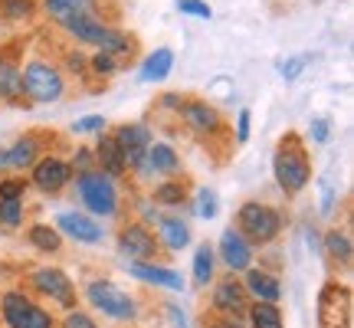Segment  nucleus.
<instances>
[{
	"label": "nucleus",
	"instance_id": "11",
	"mask_svg": "<svg viewBox=\"0 0 354 328\" xmlns=\"http://www.w3.org/2000/svg\"><path fill=\"white\" fill-rule=\"evenodd\" d=\"M20 56L17 50L0 53V99H7L10 105H30L24 95V76H20Z\"/></svg>",
	"mask_w": 354,
	"mask_h": 328
},
{
	"label": "nucleus",
	"instance_id": "24",
	"mask_svg": "<svg viewBox=\"0 0 354 328\" xmlns=\"http://www.w3.org/2000/svg\"><path fill=\"white\" fill-rule=\"evenodd\" d=\"M171 66H174V53L171 50H154L145 63H141V79L145 82H161L171 76Z\"/></svg>",
	"mask_w": 354,
	"mask_h": 328
},
{
	"label": "nucleus",
	"instance_id": "5",
	"mask_svg": "<svg viewBox=\"0 0 354 328\" xmlns=\"http://www.w3.org/2000/svg\"><path fill=\"white\" fill-rule=\"evenodd\" d=\"M0 312H3V322L10 328H53V316L37 305L30 295L24 292H7L3 299H0Z\"/></svg>",
	"mask_w": 354,
	"mask_h": 328
},
{
	"label": "nucleus",
	"instance_id": "32",
	"mask_svg": "<svg viewBox=\"0 0 354 328\" xmlns=\"http://www.w3.org/2000/svg\"><path fill=\"white\" fill-rule=\"evenodd\" d=\"M312 63V53H299V56H289L286 63H282V79L286 82H292V79L302 76V69Z\"/></svg>",
	"mask_w": 354,
	"mask_h": 328
},
{
	"label": "nucleus",
	"instance_id": "27",
	"mask_svg": "<svg viewBox=\"0 0 354 328\" xmlns=\"http://www.w3.org/2000/svg\"><path fill=\"white\" fill-rule=\"evenodd\" d=\"M214 279V246L210 243H201L197 253H194V282L197 286H207Z\"/></svg>",
	"mask_w": 354,
	"mask_h": 328
},
{
	"label": "nucleus",
	"instance_id": "40",
	"mask_svg": "<svg viewBox=\"0 0 354 328\" xmlns=\"http://www.w3.org/2000/svg\"><path fill=\"white\" fill-rule=\"evenodd\" d=\"M63 328H95V322H92L86 312H79V309H69V316L63 318Z\"/></svg>",
	"mask_w": 354,
	"mask_h": 328
},
{
	"label": "nucleus",
	"instance_id": "3",
	"mask_svg": "<svg viewBox=\"0 0 354 328\" xmlns=\"http://www.w3.org/2000/svg\"><path fill=\"white\" fill-rule=\"evenodd\" d=\"M282 230V217H279L276 207L269 203H259V201H246L236 214V233H240L246 243L253 246H266L272 243Z\"/></svg>",
	"mask_w": 354,
	"mask_h": 328
},
{
	"label": "nucleus",
	"instance_id": "37",
	"mask_svg": "<svg viewBox=\"0 0 354 328\" xmlns=\"http://www.w3.org/2000/svg\"><path fill=\"white\" fill-rule=\"evenodd\" d=\"M308 128H312V138H315L318 145H325V141L331 138V122L325 118V115H318V118H312V122H308Z\"/></svg>",
	"mask_w": 354,
	"mask_h": 328
},
{
	"label": "nucleus",
	"instance_id": "22",
	"mask_svg": "<svg viewBox=\"0 0 354 328\" xmlns=\"http://www.w3.org/2000/svg\"><path fill=\"white\" fill-rule=\"evenodd\" d=\"M95 164H99L102 174H112V177H122L128 171L125 158H122V152H118V145H115L112 135H102V138H99V148H95Z\"/></svg>",
	"mask_w": 354,
	"mask_h": 328
},
{
	"label": "nucleus",
	"instance_id": "12",
	"mask_svg": "<svg viewBox=\"0 0 354 328\" xmlns=\"http://www.w3.org/2000/svg\"><path fill=\"white\" fill-rule=\"evenodd\" d=\"M180 115H184V122H187L190 131H197V135H220V131H223L220 112L203 99H187L180 105Z\"/></svg>",
	"mask_w": 354,
	"mask_h": 328
},
{
	"label": "nucleus",
	"instance_id": "1",
	"mask_svg": "<svg viewBox=\"0 0 354 328\" xmlns=\"http://www.w3.org/2000/svg\"><path fill=\"white\" fill-rule=\"evenodd\" d=\"M272 174H276L279 188L286 190L289 197L308 188V181H312V161H308V152H305V141L295 131H289L286 138L279 141L276 158H272Z\"/></svg>",
	"mask_w": 354,
	"mask_h": 328
},
{
	"label": "nucleus",
	"instance_id": "26",
	"mask_svg": "<svg viewBox=\"0 0 354 328\" xmlns=\"http://www.w3.org/2000/svg\"><path fill=\"white\" fill-rule=\"evenodd\" d=\"M37 154H39V138L37 135H26V138H20L7 152V158H10V167H33Z\"/></svg>",
	"mask_w": 354,
	"mask_h": 328
},
{
	"label": "nucleus",
	"instance_id": "34",
	"mask_svg": "<svg viewBox=\"0 0 354 328\" xmlns=\"http://www.w3.org/2000/svg\"><path fill=\"white\" fill-rule=\"evenodd\" d=\"M197 214H201L203 220H214L216 217V194L210 188L197 190Z\"/></svg>",
	"mask_w": 354,
	"mask_h": 328
},
{
	"label": "nucleus",
	"instance_id": "9",
	"mask_svg": "<svg viewBox=\"0 0 354 328\" xmlns=\"http://www.w3.org/2000/svg\"><path fill=\"white\" fill-rule=\"evenodd\" d=\"M115 145H118V152H122V158H125V167H138L145 164V154H148V148H151V131H148V125H122L118 131L112 135Z\"/></svg>",
	"mask_w": 354,
	"mask_h": 328
},
{
	"label": "nucleus",
	"instance_id": "14",
	"mask_svg": "<svg viewBox=\"0 0 354 328\" xmlns=\"http://www.w3.org/2000/svg\"><path fill=\"white\" fill-rule=\"evenodd\" d=\"M214 309L220 312L223 318H240L250 302H246V289H243V282H236L233 276L220 279L214 289Z\"/></svg>",
	"mask_w": 354,
	"mask_h": 328
},
{
	"label": "nucleus",
	"instance_id": "7",
	"mask_svg": "<svg viewBox=\"0 0 354 328\" xmlns=\"http://www.w3.org/2000/svg\"><path fill=\"white\" fill-rule=\"evenodd\" d=\"M318 325L322 328H351V289L342 282H325L318 292Z\"/></svg>",
	"mask_w": 354,
	"mask_h": 328
},
{
	"label": "nucleus",
	"instance_id": "19",
	"mask_svg": "<svg viewBox=\"0 0 354 328\" xmlns=\"http://www.w3.org/2000/svg\"><path fill=\"white\" fill-rule=\"evenodd\" d=\"M128 273L141 282H151V286H165V289H184V279L174 269H165V266H154V263H131Z\"/></svg>",
	"mask_w": 354,
	"mask_h": 328
},
{
	"label": "nucleus",
	"instance_id": "44",
	"mask_svg": "<svg viewBox=\"0 0 354 328\" xmlns=\"http://www.w3.org/2000/svg\"><path fill=\"white\" fill-rule=\"evenodd\" d=\"M167 312H171V318H174V325H180V328H187V318L180 316V312H177L174 305H171V309H167Z\"/></svg>",
	"mask_w": 354,
	"mask_h": 328
},
{
	"label": "nucleus",
	"instance_id": "31",
	"mask_svg": "<svg viewBox=\"0 0 354 328\" xmlns=\"http://www.w3.org/2000/svg\"><path fill=\"white\" fill-rule=\"evenodd\" d=\"M37 3L33 0H0V17L3 20H33Z\"/></svg>",
	"mask_w": 354,
	"mask_h": 328
},
{
	"label": "nucleus",
	"instance_id": "36",
	"mask_svg": "<svg viewBox=\"0 0 354 328\" xmlns=\"http://www.w3.org/2000/svg\"><path fill=\"white\" fill-rule=\"evenodd\" d=\"M177 10L187 13V17H201V20H210V17H214V10H210L203 0H177Z\"/></svg>",
	"mask_w": 354,
	"mask_h": 328
},
{
	"label": "nucleus",
	"instance_id": "20",
	"mask_svg": "<svg viewBox=\"0 0 354 328\" xmlns=\"http://www.w3.org/2000/svg\"><path fill=\"white\" fill-rule=\"evenodd\" d=\"M43 7L56 24H66L73 17H95L99 0H43Z\"/></svg>",
	"mask_w": 354,
	"mask_h": 328
},
{
	"label": "nucleus",
	"instance_id": "45",
	"mask_svg": "<svg viewBox=\"0 0 354 328\" xmlns=\"http://www.w3.org/2000/svg\"><path fill=\"white\" fill-rule=\"evenodd\" d=\"M10 167V158H7V152H0V171H7Z\"/></svg>",
	"mask_w": 354,
	"mask_h": 328
},
{
	"label": "nucleus",
	"instance_id": "13",
	"mask_svg": "<svg viewBox=\"0 0 354 328\" xmlns=\"http://www.w3.org/2000/svg\"><path fill=\"white\" fill-rule=\"evenodd\" d=\"M118 246H122L135 263H148L154 253H158V237H154L148 227H141V224H128V227L118 233Z\"/></svg>",
	"mask_w": 354,
	"mask_h": 328
},
{
	"label": "nucleus",
	"instance_id": "8",
	"mask_svg": "<svg viewBox=\"0 0 354 328\" xmlns=\"http://www.w3.org/2000/svg\"><path fill=\"white\" fill-rule=\"evenodd\" d=\"M88 302L95 305L99 312H105V316L112 318H135L138 312H135V299L128 295V292H122L115 282H109V279H95V282H88Z\"/></svg>",
	"mask_w": 354,
	"mask_h": 328
},
{
	"label": "nucleus",
	"instance_id": "41",
	"mask_svg": "<svg viewBox=\"0 0 354 328\" xmlns=\"http://www.w3.org/2000/svg\"><path fill=\"white\" fill-rule=\"evenodd\" d=\"M250 138V109H243L240 118H236V141Z\"/></svg>",
	"mask_w": 354,
	"mask_h": 328
},
{
	"label": "nucleus",
	"instance_id": "15",
	"mask_svg": "<svg viewBox=\"0 0 354 328\" xmlns=\"http://www.w3.org/2000/svg\"><path fill=\"white\" fill-rule=\"evenodd\" d=\"M69 177H73V167L59 158H43L33 164V184L46 194H59L69 184Z\"/></svg>",
	"mask_w": 354,
	"mask_h": 328
},
{
	"label": "nucleus",
	"instance_id": "25",
	"mask_svg": "<svg viewBox=\"0 0 354 328\" xmlns=\"http://www.w3.org/2000/svg\"><path fill=\"white\" fill-rule=\"evenodd\" d=\"M325 253H328L331 263H342V266H351V237L344 230H328L325 233Z\"/></svg>",
	"mask_w": 354,
	"mask_h": 328
},
{
	"label": "nucleus",
	"instance_id": "21",
	"mask_svg": "<svg viewBox=\"0 0 354 328\" xmlns=\"http://www.w3.org/2000/svg\"><path fill=\"white\" fill-rule=\"evenodd\" d=\"M177 167H180V158L171 145H151L145 154V164H141L145 174H174Z\"/></svg>",
	"mask_w": 354,
	"mask_h": 328
},
{
	"label": "nucleus",
	"instance_id": "10",
	"mask_svg": "<svg viewBox=\"0 0 354 328\" xmlns=\"http://www.w3.org/2000/svg\"><path fill=\"white\" fill-rule=\"evenodd\" d=\"M30 282L37 286V292L50 295L53 302L66 305V309H76V286L69 282V276H66L63 269H37L30 276Z\"/></svg>",
	"mask_w": 354,
	"mask_h": 328
},
{
	"label": "nucleus",
	"instance_id": "42",
	"mask_svg": "<svg viewBox=\"0 0 354 328\" xmlns=\"http://www.w3.org/2000/svg\"><path fill=\"white\" fill-rule=\"evenodd\" d=\"M92 161H95V154L88 152V148H79V152H76V164H79V174H82V171H92Z\"/></svg>",
	"mask_w": 354,
	"mask_h": 328
},
{
	"label": "nucleus",
	"instance_id": "18",
	"mask_svg": "<svg viewBox=\"0 0 354 328\" xmlns=\"http://www.w3.org/2000/svg\"><path fill=\"white\" fill-rule=\"evenodd\" d=\"M56 227L63 230V233H69V237L79 243H99L102 240V227L82 214H59L56 217Z\"/></svg>",
	"mask_w": 354,
	"mask_h": 328
},
{
	"label": "nucleus",
	"instance_id": "17",
	"mask_svg": "<svg viewBox=\"0 0 354 328\" xmlns=\"http://www.w3.org/2000/svg\"><path fill=\"white\" fill-rule=\"evenodd\" d=\"M243 289L250 292L256 302H269V305H276L279 295H282L279 279L269 276L266 269H246V282H243Z\"/></svg>",
	"mask_w": 354,
	"mask_h": 328
},
{
	"label": "nucleus",
	"instance_id": "35",
	"mask_svg": "<svg viewBox=\"0 0 354 328\" xmlns=\"http://www.w3.org/2000/svg\"><path fill=\"white\" fill-rule=\"evenodd\" d=\"M88 66H92V73H95V76H112L115 69H118V60L109 56V53H95V56L88 60Z\"/></svg>",
	"mask_w": 354,
	"mask_h": 328
},
{
	"label": "nucleus",
	"instance_id": "39",
	"mask_svg": "<svg viewBox=\"0 0 354 328\" xmlns=\"http://www.w3.org/2000/svg\"><path fill=\"white\" fill-rule=\"evenodd\" d=\"M24 188H26V181H3L0 184V201H20Z\"/></svg>",
	"mask_w": 354,
	"mask_h": 328
},
{
	"label": "nucleus",
	"instance_id": "16",
	"mask_svg": "<svg viewBox=\"0 0 354 328\" xmlns=\"http://www.w3.org/2000/svg\"><path fill=\"white\" fill-rule=\"evenodd\" d=\"M220 259L230 266V273H243V269H250V259H253L250 243L243 240V237L233 227H230L227 233L220 237Z\"/></svg>",
	"mask_w": 354,
	"mask_h": 328
},
{
	"label": "nucleus",
	"instance_id": "30",
	"mask_svg": "<svg viewBox=\"0 0 354 328\" xmlns=\"http://www.w3.org/2000/svg\"><path fill=\"white\" fill-rule=\"evenodd\" d=\"M30 243L37 246V250H43V253H56L59 246H63V240H59V233L53 227H43V224H37V227H30Z\"/></svg>",
	"mask_w": 354,
	"mask_h": 328
},
{
	"label": "nucleus",
	"instance_id": "38",
	"mask_svg": "<svg viewBox=\"0 0 354 328\" xmlns=\"http://www.w3.org/2000/svg\"><path fill=\"white\" fill-rule=\"evenodd\" d=\"M99 128H105V118H102V115H86V118H76L73 131H79V135H88V131H99Z\"/></svg>",
	"mask_w": 354,
	"mask_h": 328
},
{
	"label": "nucleus",
	"instance_id": "2",
	"mask_svg": "<svg viewBox=\"0 0 354 328\" xmlns=\"http://www.w3.org/2000/svg\"><path fill=\"white\" fill-rule=\"evenodd\" d=\"M63 26L79 43L99 46V53H109V56H131V53H135V37H128L122 30H112V26L105 24V20H99V17H73V20H66Z\"/></svg>",
	"mask_w": 354,
	"mask_h": 328
},
{
	"label": "nucleus",
	"instance_id": "4",
	"mask_svg": "<svg viewBox=\"0 0 354 328\" xmlns=\"http://www.w3.org/2000/svg\"><path fill=\"white\" fill-rule=\"evenodd\" d=\"M20 76H24L26 102H56L66 92L63 69L53 66L50 60H30V63L20 69Z\"/></svg>",
	"mask_w": 354,
	"mask_h": 328
},
{
	"label": "nucleus",
	"instance_id": "6",
	"mask_svg": "<svg viewBox=\"0 0 354 328\" xmlns=\"http://www.w3.org/2000/svg\"><path fill=\"white\" fill-rule=\"evenodd\" d=\"M76 188H79L82 203H86L92 214H99V217L115 214L118 194H115V184L102 171H82V174H76Z\"/></svg>",
	"mask_w": 354,
	"mask_h": 328
},
{
	"label": "nucleus",
	"instance_id": "43",
	"mask_svg": "<svg viewBox=\"0 0 354 328\" xmlns=\"http://www.w3.org/2000/svg\"><path fill=\"white\" fill-rule=\"evenodd\" d=\"M210 328H243V325L236 322V318H220V322H214Z\"/></svg>",
	"mask_w": 354,
	"mask_h": 328
},
{
	"label": "nucleus",
	"instance_id": "28",
	"mask_svg": "<svg viewBox=\"0 0 354 328\" xmlns=\"http://www.w3.org/2000/svg\"><path fill=\"white\" fill-rule=\"evenodd\" d=\"M250 322H253V328H282V312H279L276 305L269 302H253L250 309Z\"/></svg>",
	"mask_w": 354,
	"mask_h": 328
},
{
	"label": "nucleus",
	"instance_id": "33",
	"mask_svg": "<svg viewBox=\"0 0 354 328\" xmlns=\"http://www.w3.org/2000/svg\"><path fill=\"white\" fill-rule=\"evenodd\" d=\"M0 220L7 227H20L24 224V201H0Z\"/></svg>",
	"mask_w": 354,
	"mask_h": 328
},
{
	"label": "nucleus",
	"instance_id": "23",
	"mask_svg": "<svg viewBox=\"0 0 354 328\" xmlns=\"http://www.w3.org/2000/svg\"><path fill=\"white\" fill-rule=\"evenodd\" d=\"M158 237H161V243H165L167 250H184L190 243V227L180 220V217H161L158 220Z\"/></svg>",
	"mask_w": 354,
	"mask_h": 328
},
{
	"label": "nucleus",
	"instance_id": "29",
	"mask_svg": "<svg viewBox=\"0 0 354 328\" xmlns=\"http://www.w3.org/2000/svg\"><path fill=\"white\" fill-rule=\"evenodd\" d=\"M154 201L165 203V207H180L187 201V184L184 181H165V184L154 188Z\"/></svg>",
	"mask_w": 354,
	"mask_h": 328
}]
</instances>
